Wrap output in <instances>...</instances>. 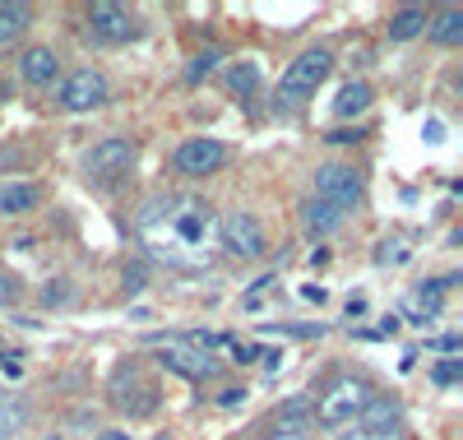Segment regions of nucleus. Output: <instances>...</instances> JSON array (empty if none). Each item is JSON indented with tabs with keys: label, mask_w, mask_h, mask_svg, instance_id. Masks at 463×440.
<instances>
[{
	"label": "nucleus",
	"mask_w": 463,
	"mask_h": 440,
	"mask_svg": "<svg viewBox=\"0 0 463 440\" xmlns=\"http://www.w3.org/2000/svg\"><path fill=\"white\" fill-rule=\"evenodd\" d=\"M260 357H269V371H283V348L279 352H260Z\"/></svg>",
	"instance_id": "obj_36"
},
{
	"label": "nucleus",
	"mask_w": 463,
	"mask_h": 440,
	"mask_svg": "<svg viewBox=\"0 0 463 440\" xmlns=\"http://www.w3.org/2000/svg\"><path fill=\"white\" fill-rule=\"evenodd\" d=\"M28 417H33V408L24 404L19 394H0V440H14V435H24Z\"/></svg>",
	"instance_id": "obj_16"
},
{
	"label": "nucleus",
	"mask_w": 463,
	"mask_h": 440,
	"mask_svg": "<svg viewBox=\"0 0 463 440\" xmlns=\"http://www.w3.org/2000/svg\"><path fill=\"white\" fill-rule=\"evenodd\" d=\"M338 440H408V431H403V422H357Z\"/></svg>",
	"instance_id": "obj_20"
},
{
	"label": "nucleus",
	"mask_w": 463,
	"mask_h": 440,
	"mask_svg": "<svg viewBox=\"0 0 463 440\" xmlns=\"http://www.w3.org/2000/svg\"><path fill=\"white\" fill-rule=\"evenodd\" d=\"M218 61H222V52H218V47H209V52H200L195 61H190V65H185V79H190V84H200V79H209V74L218 70Z\"/></svg>",
	"instance_id": "obj_22"
},
{
	"label": "nucleus",
	"mask_w": 463,
	"mask_h": 440,
	"mask_svg": "<svg viewBox=\"0 0 463 440\" xmlns=\"http://www.w3.org/2000/svg\"><path fill=\"white\" fill-rule=\"evenodd\" d=\"M421 139H427V144H445V121H436V116H431V121L421 126Z\"/></svg>",
	"instance_id": "obj_30"
},
{
	"label": "nucleus",
	"mask_w": 463,
	"mask_h": 440,
	"mask_svg": "<svg viewBox=\"0 0 463 440\" xmlns=\"http://www.w3.org/2000/svg\"><path fill=\"white\" fill-rule=\"evenodd\" d=\"M371 102H375L371 84H362V79H353V84H343V89H338V98H334V116H338V121H347V116H362V111H366Z\"/></svg>",
	"instance_id": "obj_15"
},
{
	"label": "nucleus",
	"mask_w": 463,
	"mask_h": 440,
	"mask_svg": "<svg viewBox=\"0 0 463 440\" xmlns=\"http://www.w3.org/2000/svg\"><path fill=\"white\" fill-rule=\"evenodd\" d=\"M353 315H366V301H362V297L347 301V320H353Z\"/></svg>",
	"instance_id": "obj_37"
},
{
	"label": "nucleus",
	"mask_w": 463,
	"mask_h": 440,
	"mask_svg": "<svg viewBox=\"0 0 463 440\" xmlns=\"http://www.w3.org/2000/svg\"><path fill=\"white\" fill-rule=\"evenodd\" d=\"M301 227H306V236H329V232H338L343 227V214L334 209V205H325V199H306L301 205Z\"/></svg>",
	"instance_id": "obj_13"
},
{
	"label": "nucleus",
	"mask_w": 463,
	"mask_h": 440,
	"mask_svg": "<svg viewBox=\"0 0 463 440\" xmlns=\"http://www.w3.org/2000/svg\"><path fill=\"white\" fill-rule=\"evenodd\" d=\"M375 334H380V339H390V334H399V315H384Z\"/></svg>",
	"instance_id": "obj_33"
},
{
	"label": "nucleus",
	"mask_w": 463,
	"mask_h": 440,
	"mask_svg": "<svg viewBox=\"0 0 463 440\" xmlns=\"http://www.w3.org/2000/svg\"><path fill=\"white\" fill-rule=\"evenodd\" d=\"M19 297H24V283L10 278V273H0V306H14Z\"/></svg>",
	"instance_id": "obj_26"
},
{
	"label": "nucleus",
	"mask_w": 463,
	"mask_h": 440,
	"mask_svg": "<svg viewBox=\"0 0 463 440\" xmlns=\"http://www.w3.org/2000/svg\"><path fill=\"white\" fill-rule=\"evenodd\" d=\"M218 404H222V408H241V404H246V385H227V389L218 394Z\"/></svg>",
	"instance_id": "obj_28"
},
{
	"label": "nucleus",
	"mask_w": 463,
	"mask_h": 440,
	"mask_svg": "<svg viewBox=\"0 0 463 440\" xmlns=\"http://www.w3.org/2000/svg\"><path fill=\"white\" fill-rule=\"evenodd\" d=\"M52 440H56V435H52Z\"/></svg>",
	"instance_id": "obj_40"
},
{
	"label": "nucleus",
	"mask_w": 463,
	"mask_h": 440,
	"mask_svg": "<svg viewBox=\"0 0 463 440\" xmlns=\"http://www.w3.org/2000/svg\"><path fill=\"white\" fill-rule=\"evenodd\" d=\"M209 227H213V214L204 205L176 199V195H158V199H148L144 214H139V242L167 269L200 273V269H209V251H204Z\"/></svg>",
	"instance_id": "obj_1"
},
{
	"label": "nucleus",
	"mask_w": 463,
	"mask_h": 440,
	"mask_svg": "<svg viewBox=\"0 0 463 440\" xmlns=\"http://www.w3.org/2000/svg\"><path fill=\"white\" fill-rule=\"evenodd\" d=\"M135 158H139V144L126 139V135H107L98 139L89 153H84V172L98 177V181H111V177H121L135 167Z\"/></svg>",
	"instance_id": "obj_9"
},
{
	"label": "nucleus",
	"mask_w": 463,
	"mask_h": 440,
	"mask_svg": "<svg viewBox=\"0 0 463 440\" xmlns=\"http://www.w3.org/2000/svg\"><path fill=\"white\" fill-rule=\"evenodd\" d=\"M408 255H412V246L399 242V236H390V242H380L375 264H380V269H399V264H408Z\"/></svg>",
	"instance_id": "obj_21"
},
{
	"label": "nucleus",
	"mask_w": 463,
	"mask_h": 440,
	"mask_svg": "<svg viewBox=\"0 0 463 440\" xmlns=\"http://www.w3.org/2000/svg\"><path fill=\"white\" fill-rule=\"evenodd\" d=\"M158 343V367H167L172 376H185V380H213L222 371V362L213 352L185 343L181 334H167V339H153Z\"/></svg>",
	"instance_id": "obj_4"
},
{
	"label": "nucleus",
	"mask_w": 463,
	"mask_h": 440,
	"mask_svg": "<svg viewBox=\"0 0 463 440\" xmlns=\"http://www.w3.org/2000/svg\"><path fill=\"white\" fill-rule=\"evenodd\" d=\"M107 93H111V84H107L102 70H74L65 84H61L56 102H61L65 111H93V107L107 102Z\"/></svg>",
	"instance_id": "obj_10"
},
{
	"label": "nucleus",
	"mask_w": 463,
	"mask_h": 440,
	"mask_svg": "<svg viewBox=\"0 0 463 440\" xmlns=\"http://www.w3.org/2000/svg\"><path fill=\"white\" fill-rule=\"evenodd\" d=\"M357 139H366V130H357V126H353V130H334V135H329V144H357Z\"/></svg>",
	"instance_id": "obj_32"
},
{
	"label": "nucleus",
	"mask_w": 463,
	"mask_h": 440,
	"mask_svg": "<svg viewBox=\"0 0 463 440\" xmlns=\"http://www.w3.org/2000/svg\"><path fill=\"white\" fill-rule=\"evenodd\" d=\"M301 297H306V301H325L329 292H325L320 283H306V288H301Z\"/></svg>",
	"instance_id": "obj_34"
},
{
	"label": "nucleus",
	"mask_w": 463,
	"mask_h": 440,
	"mask_svg": "<svg viewBox=\"0 0 463 440\" xmlns=\"http://www.w3.org/2000/svg\"><path fill=\"white\" fill-rule=\"evenodd\" d=\"M427 37H431L436 47H458L463 43V10L445 5V10L427 14Z\"/></svg>",
	"instance_id": "obj_14"
},
{
	"label": "nucleus",
	"mask_w": 463,
	"mask_h": 440,
	"mask_svg": "<svg viewBox=\"0 0 463 440\" xmlns=\"http://www.w3.org/2000/svg\"><path fill=\"white\" fill-rule=\"evenodd\" d=\"M98 440H130V431H102Z\"/></svg>",
	"instance_id": "obj_38"
},
{
	"label": "nucleus",
	"mask_w": 463,
	"mask_h": 440,
	"mask_svg": "<svg viewBox=\"0 0 463 440\" xmlns=\"http://www.w3.org/2000/svg\"><path fill=\"white\" fill-rule=\"evenodd\" d=\"M0 371H5L10 380H24V362H10V357H5V362H0Z\"/></svg>",
	"instance_id": "obj_35"
},
{
	"label": "nucleus",
	"mask_w": 463,
	"mask_h": 440,
	"mask_svg": "<svg viewBox=\"0 0 463 440\" xmlns=\"http://www.w3.org/2000/svg\"><path fill=\"white\" fill-rule=\"evenodd\" d=\"M222 84H227V93H241V98H250V93L260 89V65H255V61H237V65H227Z\"/></svg>",
	"instance_id": "obj_19"
},
{
	"label": "nucleus",
	"mask_w": 463,
	"mask_h": 440,
	"mask_svg": "<svg viewBox=\"0 0 463 440\" xmlns=\"http://www.w3.org/2000/svg\"><path fill=\"white\" fill-rule=\"evenodd\" d=\"M427 33V10L421 5H408V10H394L390 14V43H412V37Z\"/></svg>",
	"instance_id": "obj_18"
},
{
	"label": "nucleus",
	"mask_w": 463,
	"mask_h": 440,
	"mask_svg": "<svg viewBox=\"0 0 463 440\" xmlns=\"http://www.w3.org/2000/svg\"><path fill=\"white\" fill-rule=\"evenodd\" d=\"M144 33L139 14L126 10V5H116V0H98V5H89V37L102 47H126L135 43V37Z\"/></svg>",
	"instance_id": "obj_6"
},
{
	"label": "nucleus",
	"mask_w": 463,
	"mask_h": 440,
	"mask_svg": "<svg viewBox=\"0 0 463 440\" xmlns=\"http://www.w3.org/2000/svg\"><path fill=\"white\" fill-rule=\"evenodd\" d=\"M440 292H445V288H440V278H427V283H417V301L427 306V320L440 315Z\"/></svg>",
	"instance_id": "obj_24"
},
{
	"label": "nucleus",
	"mask_w": 463,
	"mask_h": 440,
	"mask_svg": "<svg viewBox=\"0 0 463 440\" xmlns=\"http://www.w3.org/2000/svg\"><path fill=\"white\" fill-rule=\"evenodd\" d=\"M19 74L28 79V84H56V74H61V61L52 47H28L19 56Z\"/></svg>",
	"instance_id": "obj_12"
},
{
	"label": "nucleus",
	"mask_w": 463,
	"mask_h": 440,
	"mask_svg": "<svg viewBox=\"0 0 463 440\" xmlns=\"http://www.w3.org/2000/svg\"><path fill=\"white\" fill-rule=\"evenodd\" d=\"M427 348H431V352H458V348H463V339H458V334H445V339H431Z\"/></svg>",
	"instance_id": "obj_31"
},
{
	"label": "nucleus",
	"mask_w": 463,
	"mask_h": 440,
	"mask_svg": "<svg viewBox=\"0 0 463 440\" xmlns=\"http://www.w3.org/2000/svg\"><path fill=\"white\" fill-rule=\"evenodd\" d=\"M70 297H74V288L65 283V278H56V283H47V288H43V306H65Z\"/></svg>",
	"instance_id": "obj_25"
},
{
	"label": "nucleus",
	"mask_w": 463,
	"mask_h": 440,
	"mask_svg": "<svg viewBox=\"0 0 463 440\" xmlns=\"http://www.w3.org/2000/svg\"><path fill=\"white\" fill-rule=\"evenodd\" d=\"M37 205H43V190H37L33 181H10V186H0V218L33 214Z\"/></svg>",
	"instance_id": "obj_11"
},
{
	"label": "nucleus",
	"mask_w": 463,
	"mask_h": 440,
	"mask_svg": "<svg viewBox=\"0 0 463 440\" xmlns=\"http://www.w3.org/2000/svg\"><path fill=\"white\" fill-rule=\"evenodd\" d=\"M274 440H306V435H274Z\"/></svg>",
	"instance_id": "obj_39"
},
{
	"label": "nucleus",
	"mask_w": 463,
	"mask_h": 440,
	"mask_svg": "<svg viewBox=\"0 0 463 440\" xmlns=\"http://www.w3.org/2000/svg\"><path fill=\"white\" fill-rule=\"evenodd\" d=\"M232 357H237V367H255L260 362V348L255 343H237V348H232Z\"/></svg>",
	"instance_id": "obj_29"
},
{
	"label": "nucleus",
	"mask_w": 463,
	"mask_h": 440,
	"mask_svg": "<svg viewBox=\"0 0 463 440\" xmlns=\"http://www.w3.org/2000/svg\"><path fill=\"white\" fill-rule=\"evenodd\" d=\"M458 376H463V357H445V362H436V367H431V380H436L440 389L458 385Z\"/></svg>",
	"instance_id": "obj_23"
},
{
	"label": "nucleus",
	"mask_w": 463,
	"mask_h": 440,
	"mask_svg": "<svg viewBox=\"0 0 463 440\" xmlns=\"http://www.w3.org/2000/svg\"><path fill=\"white\" fill-rule=\"evenodd\" d=\"M227 158H232V153H227L222 139L200 135V139H185V144L172 153V172L185 177V181H204V177H213V172L227 167Z\"/></svg>",
	"instance_id": "obj_7"
},
{
	"label": "nucleus",
	"mask_w": 463,
	"mask_h": 440,
	"mask_svg": "<svg viewBox=\"0 0 463 440\" xmlns=\"http://www.w3.org/2000/svg\"><path fill=\"white\" fill-rule=\"evenodd\" d=\"M28 28H33V10L28 5H14V0H0V47L19 43Z\"/></svg>",
	"instance_id": "obj_17"
},
{
	"label": "nucleus",
	"mask_w": 463,
	"mask_h": 440,
	"mask_svg": "<svg viewBox=\"0 0 463 440\" xmlns=\"http://www.w3.org/2000/svg\"><path fill=\"white\" fill-rule=\"evenodd\" d=\"M334 70V52L329 47H306L297 61H288V70L279 74V102L297 107L306 98H316V89L329 79Z\"/></svg>",
	"instance_id": "obj_3"
},
{
	"label": "nucleus",
	"mask_w": 463,
	"mask_h": 440,
	"mask_svg": "<svg viewBox=\"0 0 463 440\" xmlns=\"http://www.w3.org/2000/svg\"><path fill=\"white\" fill-rule=\"evenodd\" d=\"M121 283H126V292H130V297H139V292L148 288V273L135 264V269H126V273H121Z\"/></svg>",
	"instance_id": "obj_27"
},
{
	"label": "nucleus",
	"mask_w": 463,
	"mask_h": 440,
	"mask_svg": "<svg viewBox=\"0 0 463 440\" xmlns=\"http://www.w3.org/2000/svg\"><path fill=\"white\" fill-rule=\"evenodd\" d=\"M218 242L227 246V255H237V260H260L264 246H269L260 218L246 214V209H232V214L218 218Z\"/></svg>",
	"instance_id": "obj_8"
},
{
	"label": "nucleus",
	"mask_w": 463,
	"mask_h": 440,
	"mask_svg": "<svg viewBox=\"0 0 463 440\" xmlns=\"http://www.w3.org/2000/svg\"><path fill=\"white\" fill-rule=\"evenodd\" d=\"M362 195H366V186H362V172L353 163H320L316 167V199L334 205L343 218L362 205Z\"/></svg>",
	"instance_id": "obj_5"
},
{
	"label": "nucleus",
	"mask_w": 463,
	"mask_h": 440,
	"mask_svg": "<svg viewBox=\"0 0 463 440\" xmlns=\"http://www.w3.org/2000/svg\"><path fill=\"white\" fill-rule=\"evenodd\" d=\"M375 398V389L362 380V376H338L325 385V394L316 398V426L320 431H343V426H353L366 404Z\"/></svg>",
	"instance_id": "obj_2"
}]
</instances>
